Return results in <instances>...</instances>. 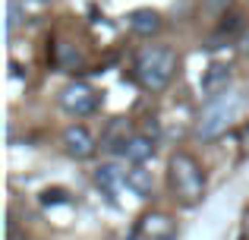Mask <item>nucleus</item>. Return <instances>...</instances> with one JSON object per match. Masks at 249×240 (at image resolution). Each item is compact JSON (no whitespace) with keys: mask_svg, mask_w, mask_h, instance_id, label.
Wrapping results in <instances>:
<instances>
[{"mask_svg":"<svg viewBox=\"0 0 249 240\" xmlns=\"http://www.w3.org/2000/svg\"><path fill=\"white\" fill-rule=\"evenodd\" d=\"M95 146H98L95 136H91L82 123H73V127L63 129V148H67L70 158H76V161L91 158V155H95Z\"/></svg>","mask_w":249,"mask_h":240,"instance_id":"5","label":"nucleus"},{"mask_svg":"<svg viewBox=\"0 0 249 240\" xmlns=\"http://www.w3.org/2000/svg\"><path fill=\"white\" fill-rule=\"evenodd\" d=\"M240 29V16H237V13H231V16H224V22H221V35H224V32H237Z\"/></svg>","mask_w":249,"mask_h":240,"instance_id":"13","label":"nucleus"},{"mask_svg":"<svg viewBox=\"0 0 249 240\" xmlns=\"http://www.w3.org/2000/svg\"><path fill=\"white\" fill-rule=\"evenodd\" d=\"M231 79H233V70L227 67V63H212V67L202 73V82H199V89L212 98V95H218V92H224V89H231Z\"/></svg>","mask_w":249,"mask_h":240,"instance_id":"7","label":"nucleus"},{"mask_svg":"<svg viewBox=\"0 0 249 240\" xmlns=\"http://www.w3.org/2000/svg\"><path fill=\"white\" fill-rule=\"evenodd\" d=\"M237 111H240V95L233 92V89H224V92L212 95L208 105L202 108V114H199L196 136H199V139H218V136L231 127V120L237 117Z\"/></svg>","mask_w":249,"mask_h":240,"instance_id":"3","label":"nucleus"},{"mask_svg":"<svg viewBox=\"0 0 249 240\" xmlns=\"http://www.w3.org/2000/svg\"><path fill=\"white\" fill-rule=\"evenodd\" d=\"M98 92L89 86V82H70V86H63L60 92V108L67 114H73V117H89V114L98 111Z\"/></svg>","mask_w":249,"mask_h":240,"instance_id":"4","label":"nucleus"},{"mask_svg":"<svg viewBox=\"0 0 249 240\" xmlns=\"http://www.w3.org/2000/svg\"><path fill=\"white\" fill-rule=\"evenodd\" d=\"M126 139H129V123L126 120H114L107 127V133H104V148H123L126 146Z\"/></svg>","mask_w":249,"mask_h":240,"instance_id":"10","label":"nucleus"},{"mask_svg":"<svg viewBox=\"0 0 249 240\" xmlns=\"http://www.w3.org/2000/svg\"><path fill=\"white\" fill-rule=\"evenodd\" d=\"M161 25H164V22H161L158 10H133V13H129V29H133L136 35H142V38L158 35Z\"/></svg>","mask_w":249,"mask_h":240,"instance_id":"9","label":"nucleus"},{"mask_svg":"<svg viewBox=\"0 0 249 240\" xmlns=\"http://www.w3.org/2000/svg\"><path fill=\"white\" fill-rule=\"evenodd\" d=\"M167 180L174 196L180 199L183 205H196L205 193V174H202L199 161L193 158L189 152H174L167 165Z\"/></svg>","mask_w":249,"mask_h":240,"instance_id":"2","label":"nucleus"},{"mask_svg":"<svg viewBox=\"0 0 249 240\" xmlns=\"http://www.w3.org/2000/svg\"><path fill=\"white\" fill-rule=\"evenodd\" d=\"M120 155L129 165H145L148 158H155V139H148V136H129L126 146L120 148Z\"/></svg>","mask_w":249,"mask_h":240,"instance_id":"8","label":"nucleus"},{"mask_svg":"<svg viewBox=\"0 0 249 240\" xmlns=\"http://www.w3.org/2000/svg\"><path fill=\"white\" fill-rule=\"evenodd\" d=\"M129 190H133L136 196H142V199L152 193V177H148V171H142L139 165L129 171Z\"/></svg>","mask_w":249,"mask_h":240,"instance_id":"12","label":"nucleus"},{"mask_svg":"<svg viewBox=\"0 0 249 240\" xmlns=\"http://www.w3.org/2000/svg\"><path fill=\"white\" fill-rule=\"evenodd\" d=\"M243 231H246V240H249V212L243 215Z\"/></svg>","mask_w":249,"mask_h":240,"instance_id":"16","label":"nucleus"},{"mask_svg":"<svg viewBox=\"0 0 249 240\" xmlns=\"http://www.w3.org/2000/svg\"><path fill=\"white\" fill-rule=\"evenodd\" d=\"M19 25V0H10V22H6V29H16Z\"/></svg>","mask_w":249,"mask_h":240,"instance_id":"14","label":"nucleus"},{"mask_svg":"<svg viewBox=\"0 0 249 240\" xmlns=\"http://www.w3.org/2000/svg\"><path fill=\"white\" fill-rule=\"evenodd\" d=\"M142 231H145L148 237H161V240H170V234H174V228H170V222L164 215H148V218H142Z\"/></svg>","mask_w":249,"mask_h":240,"instance_id":"11","label":"nucleus"},{"mask_svg":"<svg viewBox=\"0 0 249 240\" xmlns=\"http://www.w3.org/2000/svg\"><path fill=\"white\" fill-rule=\"evenodd\" d=\"M133 73H136V82L148 92H161L167 89V82L174 79L177 73V54L170 48H161V44H152V48L139 51L133 63Z\"/></svg>","mask_w":249,"mask_h":240,"instance_id":"1","label":"nucleus"},{"mask_svg":"<svg viewBox=\"0 0 249 240\" xmlns=\"http://www.w3.org/2000/svg\"><path fill=\"white\" fill-rule=\"evenodd\" d=\"M95 184L101 186L104 193L117 196V193L129 190V171H123L120 165H101V167L95 171Z\"/></svg>","mask_w":249,"mask_h":240,"instance_id":"6","label":"nucleus"},{"mask_svg":"<svg viewBox=\"0 0 249 240\" xmlns=\"http://www.w3.org/2000/svg\"><path fill=\"white\" fill-rule=\"evenodd\" d=\"M208 3H212L214 10H224V6H231V0H208Z\"/></svg>","mask_w":249,"mask_h":240,"instance_id":"15","label":"nucleus"}]
</instances>
